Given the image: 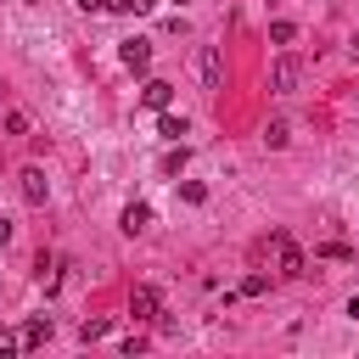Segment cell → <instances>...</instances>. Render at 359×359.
Instances as JSON below:
<instances>
[{
  "label": "cell",
  "mask_w": 359,
  "mask_h": 359,
  "mask_svg": "<svg viewBox=\"0 0 359 359\" xmlns=\"http://www.w3.org/2000/svg\"><path fill=\"white\" fill-rule=\"evenodd\" d=\"M348 314H359V292H353V297H348Z\"/></svg>",
  "instance_id": "22"
},
{
  "label": "cell",
  "mask_w": 359,
  "mask_h": 359,
  "mask_svg": "<svg viewBox=\"0 0 359 359\" xmlns=\"http://www.w3.org/2000/svg\"><path fill=\"white\" fill-rule=\"evenodd\" d=\"M180 6H185V0H180Z\"/></svg>",
  "instance_id": "24"
},
{
  "label": "cell",
  "mask_w": 359,
  "mask_h": 359,
  "mask_svg": "<svg viewBox=\"0 0 359 359\" xmlns=\"http://www.w3.org/2000/svg\"><path fill=\"white\" fill-rule=\"evenodd\" d=\"M151 6H157V0H135V17H146V11H151Z\"/></svg>",
  "instance_id": "21"
},
{
  "label": "cell",
  "mask_w": 359,
  "mask_h": 359,
  "mask_svg": "<svg viewBox=\"0 0 359 359\" xmlns=\"http://www.w3.org/2000/svg\"><path fill=\"white\" fill-rule=\"evenodd\" d=\"M180 196H185V202H208V191H202L196 180H185V185H180Z\"/></svg>",
  "instance_id": "17"
},
{
  "label": "cell",
  "mask_w": 359,
  "mask_h": 359,
  "mask_svg": "<svg viewBox=\"0 0 359 359\" xmlns=\"http://www.w3.org/2000/svg\"><path fill=\"white\" fill-rule=\"evenodd\" d=\"M39 342H50V314L45 320H28L22 337H17V348H39Z\"/></svg>",
  "instance_id": "9"
},
{
  "label": "cell",
  "mask_w": 359,
  "mask_h": 359,
  "mask_svg": "<svg viewBox=\"0 0 359 359\" xmlns=\"http://www.w3.org/2000/svg\"><path fill=\"white\" fill-rule=\"evenodd\" d=\"M196 73H202V90H208V95L224 84V56H219V45H202V56H196Z\"/></svg>",
  "instance_id": "2"
},
{
  "label": "cell",
  "mask_w": 359,
  "mask_h": 359,
  "mask_svg": "<svg viewBox=\"0 0 359 359\" xmlns=\"http://www.w3.org/2000/svg\"><path fill=\"white\" fill-rule=\"evenodd\" d=\"M269 39H275V45H292V39H297V22H286V17L269 22Z\"/></svg>",
  "instance_id": "11"
},
{
  "label": "cell",
  "mask_w": 359,
  "mask_h": 359,
  "mask_svg": "<svg viewBox=\"0 0 359 359\" xmlns=\"http://www.w3.org/2000/svg\"><path fill=\"white\" fill-rule=\"evenodd\" d=\"M140 101H146V107H157V112H163V107H168V101H174V84H168V79H151V84H146V90H140Z\"/></svg>",
  "instance_id": "8"
},
{
  "label": "cell",
  "mask_w": 359,
  "mask_h": 359,
  "mask_svg": "<svg viewBox=\"0 0 359 359\" xmlns=\"http://www.w3.org/2000/svg\"><path fill=\"white\" fill-rule=\"evenodd\" d=\"M185 163H191V151H185V146H174V151H168V157H163V174H180V168H185Z\"/></svg>",
  "instance_id": "12"
},
{
  "label": "cell",
  "mask_w": 359,
  "mask_h": 359,
  "mask_svg": "<svg viewBox=\"0 0 359 359\" xmlns=\"http://www.w3.org/2000/svg\"><path fill=\"white\" fill-rule=\"evenodd\" d=\"M129 314H135V320H157V314H163V292H157V286H135V292H129Z\"/></svg>",
  "instance_id": "3"
},
{
  "label": "cell",
  "mask_w": 359,
  "mask_h": 359,
  "mask_svg": "<svg viewBox=\"0 0 359 359\" xmlns=\"http://www.w3.org/2000/svg\"><path fill=\"white\" fill-rule=\"evenodd\" d=\"M297 79H303V67H297V56H280V62L269 67V84H275L280 95H292V90H297Z\"/></svg>",
  "instance_id": "5"
},
{
  "label": "cell",
  "mask_w": 359,
  "mask_h": 359,
  "mask_svg": "<svg viewBox=\"0 0 359 359\" xmlns=\"http://www.w3.org/2000/svg\"><path fill=\"white\" fill-rule=\"evenodd\" d=\"M286 140H292V129H286V123H280V118H275V123H269V129H264V146H269V151H280V146H286Z\"/></svg>",
  "instance_id": "10"
},
{
  "label": "cell",
  "mask_w": 359,
  "mask_h": 359,
  "mask_svg": "<svg viewBox=\"0 0 359 359\" xmlns=\"http://www.w3.org/2000/svg\"><path fill=\"white\" fill-rule=\"evenodd\" d=\"M45 196H50V180H45V168H22V202H34V208H39Z\"/></svg>",
  "instance_id": "6"
},
{
  "label": "cell",
  "mask_w": 359,
  "mask_h": 359,
  "mask_svg": "<svg viewBox=\"0 0 359 359\" xmlns=\"http://www.w3.org/2000/svg\"><path fill=\"white\" fill-rule=\"evenodd\" d=\"M107 325H112V320H84V325H79V337H84V342H95V337H107Z\"/></svg>",
  "instance_id": "14"
},
{
  "label": "cell",
  "mask_w": 359,
  "mask_h": 359,
  "mask_svg": "<svg viewBox=\"0 0 359 359\" xmlns=\"http://www.w3.org/2000/svg\"><path fill=\"white\" fill-rule=\"evenodd\" d=\"M79 11H107V0H79Z\"/></svg>",
  "instance_id": "19"
},
{
  "label": "cell",
  "mask_w": 359,
  "mask_h": 359,
  "mask_svg": "<svg viewBox=\"0 0 359 359\" xmlns=\"http://www.w3.org/2000/svg\"><path fill=\"white\" fill-rule=\"evenodd\" d=\"M6 241H11V219H0V247H6Z\"/></svg>",
  "instance_id": "20"
},
{
  "label": "cell",
  "mask_w": 359,
  "mask_h": 359,
  "mask_svg": "<svg viewBox=\"0 0 359 359\" xmlns=\"http://www.w3.org/2000/svg\"><path fill=\"white\" fill-rule=\"evenodd\" d=\"M6 135H28V118L22 112H6Z\"/></svg>",
  "instance_id": "16"
},
{
  "label": "cell",
  "mask_w": 359,
  "mask_h": 359,
  "mask_svg": "<svg viewBox=\"0 0 359 359\" xmlns=\"http://www.w3.org/2000/svg\"><path fill=\"white\" fill-rule=\"evenodd\" d=\"M353 62H359V39H353Z\"/></svg>",
  "instance_id": "23"
},
{
  "label": "cell",
  "mask_w": 359,
  "mask_h": 359,
  "mask_svg": "<svg viewBox=\"0 0 359 359\" xmlns=\"http://www.w3.org/2000/svg\"><path fill=\"white\" fill-rule=\"evenodd\" d=\"M107 11H123V17H135V0H107Z\"/></svg>",
  "instance_id": "18"
},
{
  "label": "cell",
  "mask_w": 359,
  "mask_h": 359,
  "mask_svg": "<svg viewBox=\"0 0 359 359\" xmlns=\"http://www.w3.org/2000/svg\"><path fill=\"white\" fill-rule=\"evenodd\" d=\"M118 224H123V236H140V230H146V224H151V208H146V202H129V208H123V219H118Z\"/></svg>",
  "instance_id": "7"
},
{
  "label": "cell",
  "mask_w": 359,
  "mask_h": 359,
  "mask_svg": "<svg viewBox=\"0 0 359 359\" xmlns=\"http://www.w3.org/2000/svg\"><path fill=\"white\" fill-rule=\"evenodd\" d=\"M264 292H269V275H247L241 280V297H264Z\"/></svg>",
  "instance_id": "13"
},
{
  "label": "cell",
  "mask_w": 359,
  "mask_h": 359,
  "mask_svg": "<svg viewBox=\"0 0 359 359\" xmlns=\"http://www.w3.org/2000/svg\"><path fill=\"white\" fill-rule=\"evenodd\" d=\"M118 56H123V67H129V73H146V67H151V39H123V45H118Z\"/></svg>",
  "instance_id": "4"
},
{
  "label": "cell",
  "mask_w": 359,
  "mask_h": 359,
  "mask_svg": "<svg viewBox=\"0 0 359 359\" xmlns=\"http://www.w3.org/2000/svg\"><path fill=\"white\" fill-rule=\"evenodd\" d=\"M269 247H275V264H280V275H303V269H309V258L297 252V241H292L286 230H275V236H269Z\"/></svg>",
  "instance_id": "1"
},
{
  "label": "cell",
  "mask_w": 359,
  "mask_h": 359,
  "mask_svg": "<svg viewBox=\"0 0 359 359\" xmlns=\"http://www.w3.org/2000/svg\"><path fill=\"white\" fill-rule=\"evenodd\" d=\"M163 135H168V140H180V135H185V118H174V112H163Z\"/></svg>",
  "instance_id": "15"
}]
</instances>
